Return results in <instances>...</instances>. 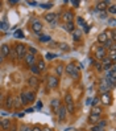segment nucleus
Listing matches in <instances>:
<instances>
[{
	"label": "nucleus",
	"mask_w": 116,
	"mask_h": 131,
	"mask_svg": "<svg viewBox=\"0 0 116 131\" xmlns=\"http://www.w3.org/2000/svg\"><path fill=\"white\" fill-rule=\"evenodd\" d=\"M15 36H17L19 38H22V37H24V33H22V32H21V30H17V32H16V33H15Z\"/></svg>",
	"instance_id": "c03bdc74"
},
{
	"label": "nucleus",
	"mask_w": 116,
	"mask_h": 131,
	"mask_svg": "<svg viewBox=\"0 0 116 131\" xmlns=\"http://www.w3.org/2000/svg\"><path fill=\"white\" fill-rule=\"evenodd\" d=\"M71 4H73V7H75V8H78V7H79V0H73Z\"/></svg>",
	"instance_id": "37998d69"
},
{
	"label": "nucleus",
	"mask_w": 116,
	"mask_h": 131,
	"mask_svg": "<svg viewBox=\"0 0 116 131\" xmlns=\"http://www.w3.org/2000/svg\"><path fill=\"white\" fill-rule=\"evenodd\" d=\"M50 106H51V109L54 110V113L57 114V111H58V109H59V106H61V101L58 98H53L51 101H50Z\"/></svg>",
	"instance_id": "2eb2a0df"
},
{
	"label": "nucleus",
	"mask_w": 116,
	"mask_h": 131,
	"mask_svg": "<svg viewBox=\"0 0 116 131\" xmlns=\"http://www.w3.org/2000/svg\"><path fill=\"white\" fill-rule=\"evenodd\" d=\"M57 117H58V121H59L61 123L65 122V119H66V117H67V111H66L65 105H61V106H59V109H58V111H57Z\"/></svg>",
	"instance_id": "0eeeda50"
},
{
	"label": "nucleus",
	"mask_w": 116,
	"mask_h": 131,
	"mask_svg": "<svg viewBox=\"0 0 116 131\" xmlns=\"http://www.w3.org/2000/svg\"><path fill=\"white\" fill-rule=\"evenodd\" d=\"M46 81H48V89H50V90L57 89L58 85H59V78L56 75H49Z\"/></svg>",
	"instance_id": "20e7f679"
},
{
	"label": "nucleus",
	"mask_w": 116,
	"mask_h": 131,
	"mask_svg": "<svg viewBox=\"0 0 116 131\" xmlns=\"http://www.w3.org/2000/svg\"><path fill=\"white\" fill-rule=\"evenodd\" d=\"M3 102H4V94L2 93V91H0V106L3 105Z\"/></svg>",
	"instance_id": "09e8293b"
},
{
	"label": "nucleus",
	"mask_w": 116,
	"mask_h": 131,
	"mask_svg": "<svg viewBox=\"0 0 116 131\" xmlns=\"http://www.w3.org/2000/svg\"><path fill=\"white\" fill-rule=\"evenodd\" d=\"M63 69H65V66L62 65V64H59V65H57L56 68H54V73H56V77H59L63 74Z\"/></svg>",
	"instance_id": "6ab92c4d"
},
{
	"label": "nucleus",
	"mask_w": 116,
	"mask_h": 131,
	"mask_svg": "<svg viewBox=\"0 0 116 131\" xmlns=\"http://www.w3.org/2000/svg\"><path fill=\"white\" fill-rule=\"evenodd\" d=\"M3 61H4V57L2 56V53H0V64H3Z\"/></svg>",
	"instance_id": "6e6d98bb"
},
{
	"label": "nucleus",
	"mask_w": 116,
	"mask_h": 131,
	"mask_svg": "<svg viewBox=\"0 0 116 131\" xmlns=\"http://www.w3.org/2000/svg\"><path fill=\"white\" fill-rule=\"evenodd\" d=\"M65 72L71 77L73 80H79L81 78V69L76 66L74 62H70L65 66Z\"/></svg>",
	"instance_id": "f257e3e1"
},
{
	"label": "nucleus",
	"mask_w": 116,
	"mask_h": 131,
	"mask_svg": "<svg viewBox=\"0 0 116 131\" xmlns=\"http://www.w3.org/2000/svg\"><path fill=\"white\" fill-rule=\"evenodd\" d=\"M110 12V13H112V15H115L116 13V5H108V8H107V13Z\"/></svg>",
	"instance_id": "72a5a7b5"
},
{
	"label": "nucleus",
	"mask_w": 116,
	"mask_h": 131,
	"mask_svg": "<svg viewBox=\"0 0 116 131\" xmlns=\"http://www.w3.org/2000/svg\"><path fill=\"white\" fill-rule=\"evenodd\" d=\"M41 106H42L41 102H37V109H41Z\"/></svg>",
	"instance_id": "13d9d810"
},
{
	"label": "nucleus",
	"mask_w": 116,
	"mask_h": 131,
	"mask_svg": "<svg viewBox=\"0 0 116 131\" xmlns=\"http://www.w3.org/2000/svg\"><path fill=\"white\" fill-rule=\"evenodd\" d=\"M27 82H28V86L32 90H34V91H37L38 88H40V80H38L37 77H34V75H30Z\"/></svg>",
	"instance_id": "39448f33"
},
{
	"label": "nucleus",
	"mask_w": 116,
	"mask_h": 131,
	"mask_svg": "<svg viewBox=\"0 0 116 131\" xmlns=\"http://www.w3.org/2000/svg\"><path fill=\"white\" fill-rule=\"evenodd\" d=\"M63 29L67 30V32H74V30L76 29V25L74 24V23H67V24H63Z\"/></svg>",
	"instance_id": "412c9836"
},
{
	"label": "nucleus",
	"mask_w": 116,
	"mask_h": 131,
	"mask_svg": "<svg viewBox=\"0 0 116 131\" xmlns=\"http://www.w3.org/2000/svg\"><path fill=\"white\" fill-rule=\"evenodd\" d=\"M90 131H104V130H103V128H100V127H98L96 125H94V126L91 127V130H90Z\"/></svg>",
	"instance_id": "79ce46f5"
},
{
	"label": "nucleus",
	"mask_w": 116,
	"mask_h": 131,
	"mask_svg": "<svg viewBox=\"0 0 116 131\" xmlns=\"http://www.w3.org/2000/svg\"><path fill=\"white\" fill-rule=\"evenodd\" d=\"M100 119V115H94V114H90L88 115V123H90V125H92V126H94V125H96V123H98V121Z\"/></svg>",
	"instance_id": "a211bd4d"
},
{
	"label": "nucleus",
	"mask_w": 116,
	"mask_h": 131,
	"mask_svg": "<svg viewBox=\"0 0 116 131\" xmlns=\"http://www.w3.org/2000/svg\"><path fill=\"white\" fill-rule=\"evenodd\" d=\"M100 17L106 19V17H107V11H102V12H100Z\"/></svg>",
	"instance_id": "8fccbe9b"
},
{
	"label": "nucleus",
	"mask_w": 116,
	"mask_h": 131,
	"mask_svg": "<svg viewBox=\"0 0 116 131\" xmlns=\"http://www.w3.org/2000/svg\"><path fill=\"white\" fill-rule=\"evenodd\" d=\"M19 98H20V101H21L22 107H25V106H28V105H29V103H28V99H27V95H25L24 91H21V93L19 94Z\"/></svg>",
	"instance_id": "4be33fe9"
},
{
	"label": "nucleus",
	"mask_w": 116,
	"mask_h": 131,
	"mask_svg": "<svg viewBox=\"0 0 116 131\" xmlns=\"http://www.w3.org/2000/svg\"><path fill=\"white\" fill-rule=\"evenodd\" d=\"M110 23H111V25H112V27L115 25V20H113V19H111V20H110Z\"/></svg>",
	"instance_id": "052dcab7"
},
{
	"label": "nucleus",
	"mask_w": 116,
	"mask_h": 131,
	"mask_svg": "<svg viewBox=\"0 0 116 131\" xmlns=\"http://www.w3.org/2000/svg\"><path fill=\"white\" fill-rule=\"evenodd\" d=\"M8 3H9V4H17L19 2H17V0H9Z\"/></svg>",
	"instance_id": "864d4df0"
},
{
	"label": "nucleus",
	"mask_w": 116,
	"mask_h": 131,
	"mask_svg": "<svg viewBox=\"0 0 116 131\" xmlns=\"http://www.w3.org/2000/svg\"><path fill=\"white\" fill-rule=\"evenodd\" d=\"M0 128H2V121H0Z\"/></svg>",
	"instance_id": "680f3d73"
},
{
	"label": "nucleus",
	"mask_w": 116,
	"mask_h": 131,
	"mask_svg": "<svg viewBox=\"0 0 116 131\" xmlns=\"http://www.w3.org/2000/svg\"><path fill=\"white\" fill-rule=\"evenodd\" d=\"M13 50H15V53H16V57L19 60H22L24 56L27 54V47L22 42H16V44H15Z\"/></svg>",
	"instance_id": "f03ea898"
},
{
	"label": "nucleus",
	"mask_w": 116,
	"mask_h": 131,
	"mask_svg": "<svg viewBox=\"0 0 116 131\" xmlns=\"http://www.w3.org/2000/svg\"><path fill=\"white\" fill-rule=\"evenodd\" d=\"M0 5H2V3H0Z\"/></svg>",
	"instance_id": "e2e57ef3"
},
{
	"label": "nucleus",
	"mask_w": 116,
	"mask_h": 131,
	"mask_svg": "<svg viewBox=\"0 0 116 131\" xmlns=\"http://www.w3.org/2000/svg\"><path fill=\"white\" fill-rule=\"evenodd\" d=\"M40 7H41V8H45V9H49V8L53 7V3H42Z\"/></svg>",
	"instance_id": "58836bf2"
},
{
	"label": "nucleus",
	"mask_w": 116,
	"mask_h": 131,
	"mask_svg": "<svg viewBox=\"0 0 116 131\" xmlns=\"http://www.w3.org/2000/svg\"><path fill=\"white\" fill-rule=\"evenodd\" d=\"M54 57H56V54H51V53H48V54H46V60H53Z\"/></svg>",
	"instance_id": "a18cd8bd"
},
{
	"label": "nucleus",
	"mask_w": 116,
	"mask_h": 131,
	"mask_svg": "<svg viewBox=\"0 0 116 131\" xmlns=\"http://www.w3.org/2000/svg\"><path fill=\"white\" fill-rule=\"evenodd\" d=\"M13 99H15V97L9 93V94H7V97L4 98V102H3V105H4V107L7 110H11V109H13Z\"/></svg>",
	"instance_id": "6e6552de"
},
{
	"label": "nucleus",
	"mask_w": 116,
	"mask_h": 131,
	"mask_svg": "<svg viewBox=\"0 0 116 131\" xmlns=\"http://www.w3.org/2000/svg\"><path fill=\"white\" fill-rule=\"evenodd\" d=\"M9 131H17V127H16V125H15V123H12V126H11Z\"/></svg>",
	"instance_id": "3c124183"
},
{
	"label": "nucleus",
	"mask_w": 116,
	"mask_h": 131,
	"mask_svg": "<svg viewBox=\"0 0 116 131\" xmlns=\"http://www.w3.org/2000/svg\"><path fill=\"white\" fill-rule=\"evenodd\" d=\"M74 19H75V13L73 11H65L63 12V16H62V20H63V24H67V23H74Z\"/></svg>",
	"instance_id": "423d86ee"
},
{
	"label": "nucleus",
	"mask_w": 116,
	"mask_h": 131,
	"mask_svg": "<svg viewBox=\"0 0 116 131\" xmlns=\"http://www.w3.org/2000/svg\"><path fill=\"white\" fill-rule=\"evenodd\" d=\"M58 47H59L61 50H65V52H69V50H70V47H69L67 44H65V42H59Z\"/></svg>",
	"instance_id": "473e14b6"
},
{
	"label": "nucleus",
	"mask_w": 116,
	"mask_h": 131,
	"mask_svg": "<svg viewBox=\"0 0 116 131\" xmlns=\"http://www.w3.org/2000/svg\"><path fill=\"white\" fill-rule=\"evenodd\" d=\"M102 113H103L102 107L95 106V107H92V110H91V113H90V114H94V115H102Z\"/></svg>",
	"instance_id": "c85d7f7f"
},
{
	"label": "nucleus",
	"mask_w": 116,
	"mask_h": 131,
	"mask_svg": "<svg viewBox=\"0 0 116 131\" xmlns=\"http://www.w3.org/2000/svg\"><path fill=\"white\" fill-rule=\"evenodd\" d=\"M95 56H96L98 61H102L107 56V50L104 49V47H98L96 50H95Z\"/></svg>",
	"instance_id": "9d476101"
},
{
	"label": "nucleus",
	"mask_w": 116,
	"mask_h": 131,
	"mask_svg": "<svg viewBox=\"0 0 116 131\" xmlns=\"http://www.w3.org/2000/svg\"><path fill=\"white\" fill-rule=\"evenodd\" d=\"M21 131H32V126H28V125L21 126Z\"/></svg>",
	"instance_id": "a19ab883"
},
{
	"label": "nucleus",
	"mask_w": 116,
	"mask_h": 131,
	"mask_svg": "<svg viewBox=\"0 0 116 131\" xmlns=\"http://www.w3.org/2000/svg\"><path fill=\"white\" fill-rule=\"evenodd\" d=\"M73 40L75 42H79L81 41V30L79 29H75L74 32H73Z\"/></svg>",
	"instance_id": "5701e85b"
},
{
	"label": "nucleus",
	"mask_w": 116,
	"mask_h": 131,
	"mask_svg": "<svg viewBox=\"0 0 116 131\" xmlns=\"http://www.w3.org/2000/svg\"><path fill=\"white\" fill-rule=\"evenodd\" d=\"M57 13H53V12H49V13H46L45 16H44V19L46 20V21H49L50 24L51 23H54V21H57Z\"/></svg>",
	"instance_id": "dca6fc26"
},
{
	"label": "nucleus",
	"mask_w": 116,
	"mask_h": 131,
	"mask_svg": "<svg viewBox=\"0 0 116 131\" xmlns=\"http://www.w3.org/2000/svg\"><path fill=\"white\" fill-rule=\"evenodd\" d=\"M42 131H54V130L50 127H42Z\"/></svg>",
	"instance_id": "603ef678"
},
{
	"label": "nucleus",
	"mask_w": 116,
	"mask_h": 131,
	"mask_svg": "<svg viewBox=\"0 0 116 131\" xmlns=\"http://www.w3.org/2000/svg\"><path fill=\"white\" fill-rule=\"evenodd\" d=\"M83 30H84L86 33H88V30H90V27L86 24V23H84V25H83Z\"/></svg>",
	"instance_id": "49530a36"
},
{
	"label": "nucleus",
	"mask_w": 116,
	"mask_h": 131,
	"mask_svg": "<svg viewBox=\"0 0 116 131\" xmlns=\"http://www.w3.org/2000/svg\"><path fill=\"white\" fill-rule=\"evenodd\" d=\"M99 103H100V98L96 95V97H95V98L91 101V105H92V107H95V106H98Z\"/></svg>",
	"instance_id": "f704fd0d"
},
{
	"label": "nucleus",
	"mask_w": 116,
	"mask_h": 131,
	"mask_svg": "<svg viewBox=\"0 0 116 131\" xmlns=\"http://www.w3.org/2000/svg\"><path fill=\"white\" fill-rule=\"evenodd\" d=\"M0 53H2V56L5 58L11 54V47L8 44H3L2 47H0Z\"/></svg>",
	"instance_id": "f8f14e48"
},
{
	"label": "nucleus",
	"mask_w": 116,
	"mask_h": 131,
	"mask_svg": "<svg viewBox=\"0 0 116 131\" xmlns=\"http://www.w3.org/2000/svg\"><path fill=\"white\" fill-rule=\"evenodd\" d=\"M13 107H15V109H20V107H22L21 101H20V98H19V97H16V98L13 99Z\"/></svg>",
	"instance_id": "7c9ffc66"
},
{
	"label": "nucleus",
	"mask_w": 116,
	"mask_h": 131,
	"mask_svg": "<svg viewBox=\"0 0 116 131\" xmlns=\"http://www.w3.org/2000/svg\"><path fill=\"white\" fill-rule=\"evenodd\" d=\"M27 53H30V54L36 56V53H37V49H36V48H33V47H29V48H27Z\"/></svg>",
	"instance_id": "c9c22d12"
},
{
	"label": "nucleus",
	"mask_w": 116,
	"mask_h": 131,
	"mask_svg": "<svg viewBox=\"0 0 116 131\" xmlns=\"http://www.w3.org/2000/svg\"><path fill=\"white\" fill-rule=\"evenodd\" d=\"M30 28H32L33 33L41 35L42 29H44V25H42V23H41L40 20H38V19H34V20L32 21V24H30Z\"/></svg>",
	"instance_id": "7ed1b4c3"
},
{
	"label": "nucleus",
	"mask_w": 116,
	"mask_h": 131,
	"mask_svg": "<svg viewBox=\"0 0 116 131\" xmlns=\"http://www.w3.org/2000/svg\"><path fill=\"white\" fill-rule=\"evenodd\" d=\"M108 4H110V2H99V3H96V5H95V9H96L98 12L107 11Z\"/></svg>",
	"instance_id": "4468645a"
},
{
	"label": "nucleus",
	"mask_w": 116,
	"mask_h": 131,
	"mask_svg": "<svg viewBox=\"0 0 116 131\" xmlns=\"http://www.w3.org/2000/svg\"><path fill=\"white\" fill-rule=\"evenodd\" d=\"M28 4H29V5H36L37 3H36V2H28Z\"/></svg>",
	"instance_id": "bf43d9fd"
},
{
	"label": "nucleus",
	"mask_w": 116,
	"mask_h": 131,
	"mask_svg": "<svg viewBox=\"0 0 116 131\" xmlns=\"http://www.w3.org/2000/svg\"><path fill=\"white\" fill-rule=\"evenodd\" d=\"M34 111V107L32 109V107H29V109H27V113H33Z\"/></svg>",
	"instance_id": "5fc2aeb1"
},
{
	"label": "nucleus",
	"mask_w": 116,
	"mask_h": 131,
	"mask_svg": "<svg viewBox=\"0 0 116 131\" xmlns=\"http://www.w3.org/2000/svg\"><path fill=\"white\" fill-rule=\"evenodd\" d=\"M65 107H66V111H67L69 114H74V113H75V105H74V103L65 105Z\"/></svg>",
	"instance_id": "bb28decb"
},
{
	"label": "nucleus",
	"mask_w": 116,
	"mask_h": 131,
	"mask_svg": "<svg viewBox=\"0 0 116 131\" xmlns=\"http://www.w3.org/2000/svg\"><path fill=\"white\" fill-rule=\"evenodd\" d=\"M24 61H25V64H27L28 66H32V65H34V62H36V56L30 54V53H27V54L24 56Z\"/></svg>",
	"instance_id": "ddd939ff"
},
{
	"label": "nucleus",
	"mask_w": 116,
	"mask_h": 131,
	"mask_svg": "<svg viewBox=\"0 0 116 131\" xmlns=\"http://www.w3.org/2000/svg\"><path fill=\"white\" fill-rule=\"evenodd\" d=\"M90 103H91V98H87L86 99V105H90Z\"/></svg>",
	"instance_id": "4d7b16f0"
},
{
	"label": "nucleus",
	"mask_w": 116,
	"mask_h": 131,
	"mask_svg": "<svg viewBox=\"0 0 116 131\" xmlns=\"http://www.w3.org/2000/svg\"><path fill=\"white\" fill-rule=\"evenodd\" d=\"M76 20H78V24H79V25H82V27L84 25V20H83L82 17H78V19H76Z\"/></svg>",
	"instance_id": "de8ad7c7"
},
{
	"label": "nucleus",
	"mask_w": 116,
	"mask_h": 131,
	"mask_svg": "<svg viewBox=\"0 0 116 131\" xmlns=\"http://www.w3.org/2000/svg\"><path fill=\"white\" fill-rule=\"evenodd\" d=\"M38 40H40L41 42H48L51 40V37L48 36V35H40V37H38Z\"/></svg>",
	"instance_id": "c756f323"
},
{
	"label": "nucleus",
	"mask_w": 116,
	"mask_h": 131,
	"mask_svg": "<svg viewBox=\"0 0 116 131\" xmlns=\"http://www.w3.org/2000/svg\"><path fill=\"white\" fill-rule=\"evenodd\" d=\"M69 103H74V98L70 93H66L65 94V105H69Z\"/></svg>",
	"instance_id": "a878e982"
},
{
	"label": "nucleus",
	"mask_w": 116,
	"mask_h": 131,
	"mask_svg": "<svg viewBox=\"0 0 116 131\" xmlns=\"http://www.w3.org/2000/svg\"><path fill=\"white\" fill-rule=\"evenodd\" d=\"M32 131H42V126L34 125V126H32Z\"/></svg>",
	"instance_id": "ea45409f"
},
{
	"label": "nucleus",
	"mask_w": 116,
	"mask_h": 131,
	"mask_svg": "<svg viewBox=\"0 0 116 131\" xmlns=\"http://www.w3.org/2000/svg\"><path fill=\"white\" fill-rule=\"evenodd\" d=\"M99 98H100V102H102L104 106H110L112 103V97H111L110 93H104V94L100 95Z\"/></svg>",
	"instance_id": "1a4fd4ad"
},
{
	"label": "nucleus",
	"mask_w": 116,
	"mask_h": 131,
	"mask_svg": "<svg viewBox=\"0 0 116 131\" xmlns=\"http://www.w3.org/2000/svg\"><path fill=\"white\" fill-rule=\"evenodd\" d=\"M25 95H27V99H28V103H33L36 101V91L34 90H25L24 91Z\"/></svg>",
	"instance_id": "9b49d317"
},
{
	"label": "nucleus",
	"mask_w": 116,
	"mask_h": 131,
	"mask_svg": "<svg viewBox=\"0 0 116 131\" xmlns=\"http://www.w3.org/2000/svg\"><path fill=\"white\" fill-rule=\"evenodd\" d=\"M107 125H108L107 119H99V121H98V123H96V126H98V127H100V128H103V130L107 127Z\"/></svg>",
	"instance_id": "cd10ccee"
},
{
	"label": "nucleus",
	"mask_w": 116,
	"mask_h": 131,
	"mask_svg": "<svg viewBox=\"0 0 116 131\" xmlns=\"http://www.w3.org/2000/svg\"><path fill=\"white\" fill-rule=\"evenodd\" d=\"M34 65L37 66V69H38L40 72H44L45 69H46V62H45V61H44L42 58H40V60H38V61H37V62H36Z\"/></svg>",
	"instance_id": "aec40b11"
},
{
	"label": "nucleus",
	"mask_w": 116,
	"mask_h": 131,
	"mask_svg": "<svg viewBox=\"0 0 116 131\" xmlns=\"http://www.w3.org/2000/svg\"><path fill=\"white\" fill-rule=\"evenodd\" d=\"M94 68L98 72H102V62H100V61H96V62L94 64Z\"/></svg>",
	"instance_id": "4c0bfd02"
},
{
	"label": "nucleus",
	"mask_w": 116,
	"mask_h": 131,
	"mask_svg": "<svg viewBox=\"0 0 116 131\" xmlns=\"http://www.w3.org/2000/svg\"><path fill=\"white\" fill-rule=\"evenodd\" d=\"M8 29V24L5 21H0V30H7Z\"/></svg>",
	"instance_id": "e433bc0d"
},
{
	"label": "nucleus",
	"mask_w": 116,
	"mask_h": 131,
	"mask_svg": "<svg viewBox=\"0 0 116 131\" xmlns=\"http://www.w3.org/2000/svg\"><path fill=\"white\" fill-rule=\"evenodd\" d=\"M29 70H30V73H32L34 77H37V75H40L41 74V72L40 70H38V69H37V66L36 65H32V66H29Z\"/></svg>",
	"instance_id": "393cba45"
},
{
	"label": "nucleus",
	"mask_w": 116,
	"mask_h": 131,
	"mask_svg": "<svg viewBox=\"0 0 116 131\" xmlns=\"http://www.w3.org/2000/svg\"><path fill=\"white\" fill-rule=\"evenodd\" d=\"M11 126H12V121H9V119H3L2 121V130L3 131H8L11 128Z\"/></svg>",
	"instance_id": "f3484780"
},
{
	"label": "nucleus",
	"mask_w": 116,
	"mask_h": 131,
	"mask_svg": "<svg viewBox=\"0 0 116 131\" xmlns=\"http://www.w3.org/2000/svg\"><path fill=\"white\" fill-rule=\"evenodd\" d=\"M107 40H108V37H107V35H106L104 32L100 33V35L98 36V42H99V44H104Z\"/></svg>",
	"instance_id": "b1692460"
},
{
	"label": "nucleus",
	"mask_w": 116,
	"mask_h": 131,
	"mask_svg": "<svg viewBox=\"0 0 116 131\" xmlns=\"http://www.w3.org/2000/svg\"><path fill=\"white\" fill-rule=\"evenodd\" d=\"M113 44H115V41H112V40H110V38H108V40L104 42V49H106V50H110V49L112 48Z\"/></svg>",
	"instance_id": "2f4dec72"
}]
</instances>
